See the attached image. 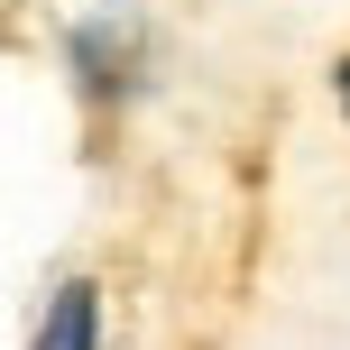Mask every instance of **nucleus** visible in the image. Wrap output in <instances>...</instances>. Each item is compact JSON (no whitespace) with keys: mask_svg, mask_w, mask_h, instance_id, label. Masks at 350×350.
Instances as JSON below:
<instances>
[{"mask_svg":"<svg viewBox=\"0 0 350 350\" xmlns=\"http://www.w3.org/2000/svg\"><path fill=\"white\" fill-rule=\"evenodd\" d=\"M92 341H102V295L74 277V286H55V304H46V323H37L28 350H92Z\"/></svg>","mask_w":350,"mask_h":350,"instance_id":"f257e3e1","label":"nucleus"},{"mask_svg":"<svg viewBox=\"0 0 350 350\" xmlns=\"http://www.w3.org/2000/svg\"><path fill=\"white\" fill-rule=\"evenodd\" d=\"M341 102H350V65H341Z\"/></svg>","mask_w":350,"mask_h":350,"instance_id":"f03ea898","label":"nucleus"}]
</instances>
